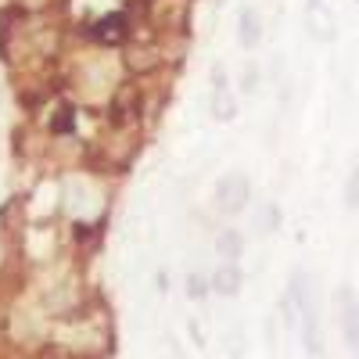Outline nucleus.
<instances>
[{
	"instance_id": "obj_1",
	"label": "nucleus",
	"mask_w": 359,
	"mask_h": 359,
	"mask_svg": "<svg viewBox=\"0 0 359 359\" xmlns=\"http://www.w3.org/2000/svg\"><path fill=\"white\" fill-rule=\"evenodd\" d=\"M248 201H252V184L245 172H226L216 184V205L223 216H237Z\"/></svg>"
},
{
	"instance_id": "obj_2",
	"label": "nucleus",
	"mask_w": 359,
	"mask_h": 359,
	"mask_svg": "<svg viewBox=\"0 0 359 359\" xmlns=\"http://www.w3.org/2000/svg\"><path fill=\"white\" fill-rule=\"evenodd\" d=\"M338 320H341V334L352 352H359V302L352 287H338Z\"/></svg>"
},
{
	"instance_id": "obj_3",
	"label": "nucleus",
	"mask_w": 359,
	"mask_h": 359,
	"mask_svg": "<svg viewBox=\"0 0 359 359\" xmlns=\"http://www.w3.org/2000/svg\"><path fill=\"white\" fill-rule=\"evenodd\" d=\"M237 40L245 50H255L262 43V18L255 8H241V15H237Z\"/></svg>"
},
{
	"instance_id": "obj_4",
	"label": "nucleus",
	"mask_w": 359,
	"mask_h": 359,
	"mask_svg": "<svg viewBox=\"0 0 359 359\" xmlns=\"http://www.w3.org/2000/svg\"><path fill=\"white\" fill-rule=\"evenodd\" d=\"M241 287H245V273H241L233 262H223L216 273H212V291L223 294V298H233Z\"/></svg>"
},
{
	"instance_id": "obj_5",
	"label": "nucleus",
	"mask_w": 359,
	"mask_h": 359,
	"mask_svg": "<svg viewBox=\"0 0 359 359\" xmlns=\"http://www.w3.org/2000/svg\"><path fill=\"white\" fill-rule=\"evenodd\" d=\"M216 248H219V255H223V259H230V262H233V259H241V252H245V237L237 233L233 226H226V230L216 237Z\"/></svg>"
},
{
	"instance_id": "obj_6",
	"label": "nucleus",
	"mask_w": 359,
	"mask_h": 359,
	"mask_svg": "<svg viewBox=\"0 0 359 359\" xmlns=\"http://www.w3.org/2000/svg\"><path fill=\"white\" fill-rule=\"evenodd\" d=\"M158 50H151V47H140V50H126V65H130V72H151V69H158Z\"/></svg>"
},
{
	"instance_id": "obj_7",
	"label": "nucleus",
	"mask_w": 359,
	"mask_h": 359,
	"mask_svg": "<svg viewBox=\"0 0 359 359\" xmlns=\"http://www.w3.org/2000/svg\"><path fill=\"white\" fill-rule=\"evenodd\" d=\"M94 33H97L101 40H108V43H118V40L126 36V15H108V18H101Z\"/></svg>"
},
{
	"instance_id": "obj_8",
	"label": "nucleus",
	"mask_w": 359,
	"mask_h": 359,
	"mask_svg": "<svg viewBox=\"0 0 359 359\" xmlns=\"http://www.w3.org/2000/svg\"><path fill=\"white\" fill-rule=\"evenodd\" d=\"M115 111H111V118L115 123H126V118L133 115V108H137V90L133 86H123L118 90V97H115V104H111Z\"/></svg>"
},
{
	"instance_id": "obj_9",
	"label": "nucleus",
	"mask_w": 359,
	"mask_h": 359,
	"mask_svg": "<svg viewBox=\"0 0 359 359\" xmlns=\"http://www.w3.org/2000/svg\"><path fill=\"white\" fill-rule=\"evenodd\" d=\"M212 115L223 118V123H230V118L237 115V104H233V97H230L226 86H216V90H212Z\"/></svg>"
},
{
	"instance_id": "obj_10",
	"label": "nucleus",
	"mask_w": 359,
	"mask_h": 359,
	"mask_svg": "<svg viewBox=\"0 0 359 359\" xmlns=\"http://www.w3.org/2000/svg\"><path fill=\"white\" fill-rule=\"evenodd\" d=\"M345 205L352 208V212H355V208H359V165L352 169V176H348V184H345Z\"/></svg>"
},
{
	"instance_id": "obj_11",
	"label": "nucleus",
	"mask_w": 359,
	"mask_h": 359,
	"mask_svg": "<svg viewBox=\"0 0 359 359\" xmlns=\"http://www.w3.org/2000/svg\"><path fill=\"white\" fill-rule=\"evenodd\" d=\"M208 287H212V284H205L201 273H191V277H187V294H191V298H205Z\"/></svg>"
},
{
	"instance_id": "obj_12",
	"label": "nucleus",
	"mask_w": 359,
	"mask_h": 359,
	"mask_svg": "<svg viewBox=\"0 0 359 359\" xmlns=\"http://www.w3.org/2000/svg\"><path fill=\"white\" fill-rule=\"evenodd\" d=\"M255 86H259V69H255V65H248V69L241 72V90H245V94H252Z\"/></svg>"
},
{
	"instance_id": "obj_13",
	"label": "nucleus",
	"mask_w": 359,
	"mask_h": 359,
	"mask_svg": "<svg viewBox=\"0 0 359 359\" xmlns=\"http://www.w3.org/2000/svg\"><path fill=\"white\" fill-rule=\"evenodd\" d=\"M309 8H320V0H309Z\"/></svg>"
},
{
	"instance_id": "obj_14",
	"label": "nucleus",
	"mask_w": 359,
	"mask_h": 359,
	"mask_svg": "<svg viewBox=\"0 0 359 359\" xmlns=\"http://www.w3.org/2000/svg\"><path fill=\"white\" fill-rule=\"evenodd\" d=\"M355 359H359V352H355Z\"/></svg>"
}]
</instances>
